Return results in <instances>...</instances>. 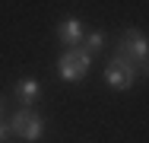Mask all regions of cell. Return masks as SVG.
<instances>
[{
    "label": "cell",
    "mask_w": 149,
    "mask_h": 143,
    "mask_svg": "<svg viewBox=\"0 0 149 143\" xmlns=\"http://www.w3.org/2000/svg\"><path fill=\"white\" fill-rule=\"evenodd\" d=\"M83 35H86V29H83L79 19H63L57 26V38L63 45H73V48H76V41H83Z\"/></svg>",
    "instance_id": "obj_5"
},
{
    "label": "cell",
    "mask_w": 149,
    "mask_h": 143,
    "mask_svg": "<svg viewBox=\"0 0 149 143\" xmlns=\"http://www.w3.org/2000/svg\"><path fill=\"white\" fill-rule=\"evenodd\" d=\"M92 67V54L79 45V48H70V51H63L57 57V73L63 80H70V83H76V80H83L86 73H89Z\"/></svg>",
    "instance_id": "obj_1"
},
{
    "label": "cell",
    "mask_w": 149,
    "mask_h": 143,
    "mask_svg": "<svg viewBox=\"0 0 149 143\" xmlns=\"http://www.w3.org/2000/svg\"><path fill=\"white\" fill-rule=\"evenodd\" d=\"M0 114H3V99H0Z\"/></svg>",
    "instance_id": "obj_9"
},
{
    "label": "cell",
    "mask_w": 149,
    "mask_h": 143,
    "mask_svg": "<svg viewBox=\"0 0 149 143\" xmlns=\"http://www.w3.org/2000/svg\"><path fill=\"white\" fill-rule=\"evenodd\" d=\"M136 76H140V67L133 60L120 57V54H114L111 64L105 67V80H108V86H114V89H130V86L136 83Z\"/></svg>",
    "instance_id": "obj_2"
},
{
    "label": "cell",
    "mask_w": 149,
    "mask_h": 143,
    "mask_svg": "<svg viewBox=\"0 0 149 143\" xmlns=\"http://www.w3.org/2000/svg\"><path fill=\"white\" fill-rule=\"evenodd\" d=\"M10 137H13V130H10V124H3V121H0V143H6Z\"/></svg>",
    "instance_id": "obj_8"
},
{
    "label": "cell",
    "mask_w": 149,
    "mask_h": 143,
    "mask_svg": "<svg viewBox=\"0 0 149 143\" xmlns=\"http://www.w3.org/2000/svg\"><path fill=\"white\" fill-rule=\"evenodd\" d=\"M10 130L16 134V137H22L26 143H35L41 134H45V124H41V118L29 108H22V111L13 114V121H10Z\"/></svg>",
    "instance_id": "obj_4"
},
{
    "label": "cell",
    "mask_w": 149,
    "mask_h": 143,
    "mask_svg": "<svg viewBox=\"0 0 149 143\" xmlns=\"http://www.w3.org/2000/svg\"><path fill=\"white\" fill-rule=\"evenodd\" d=\"M102 45H105V35H102V32H89V35H83V48H86L89 54H95Z\"/></svg>",
    "instance_id": "obj_7"
},
{
    "label": "cell",
    "mask_w": 149,
    "mask_h": 143,
    "mask_svg": "<svg viewBox=\"0 0 149 143\" xmlns=\"http://www.w3.org/2000/svg\"><path fill=\"white\" fill-rule=\"evenodd\" d=\"M16 95H19L22 105H32V102L41 95V86L35 83V80H19V83H16Z\"/></svg>",
    "instance_id": "obj_6"
},
{
    "label": "cell",
    "mask_w": 149,
    "mask_h": 143,
    "mask_svg": "<svg viewBox=\"0 0 149 143\" xmlns=\"http://www.w3.org/2000/svg\"><path fill=\"white\" fill-rule=\"evenodd\" d=\"M114 54L127 57V60H133L140 70L146 67V54H149V45H146V35L140 32V29H127L124 32V38L118 41V51Z\"/></svg>",
    "instance_id": "obj_3"
}]
</instances>
